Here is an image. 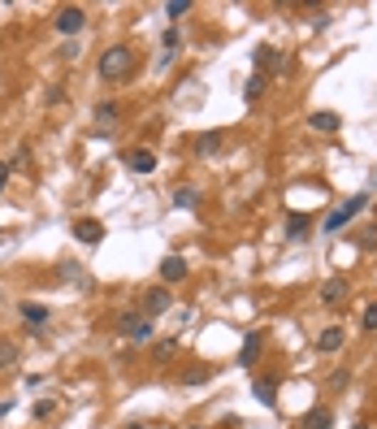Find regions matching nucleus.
I'll use <instances>...</instances> for the list:
<instances>
[{"instance_id": "7ed1b4c3", "label": "nucleus", "mask_w": 377, "mask_h": 429, "mask_svg": "<svg viewBox=\"0 0 377 429\" xmlns=\"http://www.w3.org/2000/svg\"><path fill=\"white\" fill-rule=\"evenodd\" d=\"M118 330H122L130 343H152V316H143V312H122Z\"/></svg>"}, {"instance_id": "a211bd4d", "label": "nucleus", "mask_w": 377, "mask_h": 429, "mask_svg": "<svg viewBox=\"0 0 377 429\" xmlns=\"http://www.w3.org/2000/svg\"><path fill=\"white\" fill-rule=\"evenodd\" d=\"M14 364H18V347H14L9 338H0V373L14 368Z\"/></svg>"}, {"instance_id": "f03ea898", "label": "nucleus", "mask_w": 377, "mask_h": 429, "mask_svg": "<svg viewBox=\"0 0 377 429\" xmlns=\"http://www.w3.org/2000/svg\"><path fill=\"white\" fill-rule=\"evenodd\" d=\"M364 204H368V191H356V195H351L347 204H339V208L330 212V217H326V226H321V230H326V234H339V230H343V226H347V222L356 217V212H360Z\"/></svg>"}, {"instance_id": "20e7f679", "label": "nucleus", "mask_w": 377, "mask_h": 429, "mask_svg": "<svg viewBox=\"0 0 377 429\" xmlns=\"http://www.w3.org/2000/svg\"><path fill=\"white\" fill-rule=\"evenodd\" d=\"M170 304H174L170 286H148V291H143V316H160V312H170Z\"/></svg>"}, {"instance_id": "9b49d317", "label": "nucleus", "mask_w": 377, "mask_h": 429, "mask_svg": "<svg viewBox=\"0 0 377 429\" xmlns=\"http://www.w3.org/2000/svg\"><path fill=\"white\" fill-rule=\"evenodd\" d=\"M299 429H334V412H330V408H312V412L299 420Z\"/></svg>"}, {"instance_id": "b1692460", "label": "nucleus", "mask_w": 377, "mask_h": 429, "mask_svg": "<svg viewBox=\"0 0 377 429\" xmlns=\"http://www.w3.org/2000/svg\"><path fill=\"white\" fill-rule=\"evenodd\" d=\"M243 91H247V100H256V95H260V91H264V74H252V78H247V87H243Z\"/></svg>"}, {"instance_id": "dca6fc26", "label": "nucleus", "mask_w": 377, "mask_h": 429, "mask_svg": "<svg viewBox=\"0 0 377 429\" xmlns=\"http://www.w3.org/2000/svg\"><path fill=\"white\" fill-rule=\"evenodd\" d=\"M22 321H26V326H43V321H48V308H43V304H22Z\"/></svg>"}, {"instance_id": "5701e85b", "label": "nucleus", "mask_w": 377, "mask_h": 429, "mask_svg": "<svg viewBox=\"0 0 377 429\" xmlns=\"http://www.w3.org/2000/svg\"><path fill=\"white\" fill-rule=\"evenodd\" d=\"M356 243H360L364 252H373V247H377V226H368V230H356Z\"/></svg>"}, {"instance_id": "4468645a", "label": "nucleus", "mask_w": 377, "mask_h": 429, "mask_svg": "<svg viewBox=\"0 0 377 429\" xmlns=\"http://www.w3.org/2000/svg\"><path fill=\"white\" fill-rule=\"evenodd\" d=\"M217 152H222V130H208V135L195 139V156L208 160V156H217Z\"/></svg>"}, {"instance_id": "f257e3e1", "label": "nucleus", "mask_w": 377, "mask_h": 429, "mask_svg": "<svg viewBox=\"0 0 377 429\" xmlns=\"http://www.w3.org/2000/svg\"><path fill=\"white\" fill-rule=\"evenodd\" d=\"M130 70H135V48H126V43H113V48L100 57V78H104V83H122Z\"/></svg>"}, {"instance_id": "0eeeda50", "label": "nucleus", "mask_w": 377, "mask_h": 429, "mask_svg": "<svg viewBox=\"0 0 377 429\" xmlns=\"http://www.w3.org/2000/svg\"><path fill=\"white\" fill-rule=\"evenodd\" d=\"M182 278H187V260L182 256H165V260H160V286L182 282Z\"/></svg>"}, {"instance_id": "393cba45", "label": "nucleus", "mask_w": 377, "mask_h": 429, "mask_svg": "<svg viewBox=\"0 0 377 429\" xmlns=\"http://www.w3.org/2000/svg\"><path fill=\"white\" fill-rule=\"evenodd\" d=\"M165 14H170V18H182V14H191V0H170V5H165Z\"/></svg>"}, {"instance_id": "1a4fd4ad", "label": "nucleus", "mask_w": 377, "mask_h": 429, "mask_svg": "<svg viewBox=\"0 0 377 429\" xmlns=\"http://www.w3.org/2000/svg\"><path fill=\"white\" fill-rule=\"evenodd\" d=\"M260 347H264V334H260V330H247V338H243V351H239V364H243V368H247V364H256Z\"/></svg>"}, {"instance_id": "9d476101", "label": "nucleus", "mask_w": 377, "mask_h": 429, "mask_svg": "<svg viewBox=\"0 0 377 429\" xmlns=\"http://www.w3.org/2000/svg\"><path fill=\"white\" fill-rule=\"evenodd\" d=\"M343 343H347V330H343V326H330V330H321V338H316V347L326 351V356H330V351H339Z\"/></svg>"}, {"instance_id": "4be33fe9", "label": "nucleus", "mask_w": 377, "mask_h": 429, "mask_svg": "<svg viewBox=\"0 0 377 429\" xmlns=\"http://www.w3.org/2000/svg\"><path fill=\"white\" fill-rule=\"evenodd\" d=\"M95 122H100V126H113V122H118V104H100V109H95Z\"/></svg>"}, {"instance_id": "c85d7f7f", "label": "nucleus", "mask_w": 377, "mask_h": 429, "mask_svg": "<svg viewBox=\"0 0 377 429\" xmlns=\"http://www.w3.org/2000/svg\"><path fill=\"white\" fill-rule=\"evenodd\" d=\"M9 408H14V403H0V416H5V412H9Z\"/></svg>"}, {"instance_id": "bb28decb", "label": "nucleus", "mask_w": 377, "mask_h": 429, "mask_svg": "<svg viewBox=\"0 0 377 429\" xmlns=\"http://www.w3.org/2000/svg\"><path fill=\"white\" fill-rule=\"evenodd\" d=\"M364 330H377V304L364 308Z\"/></svg>"}, {"instance_id": "412c9836", "label": "nucleus", "mask_w": 377, "mask_h": 429, "mask_svg": "<svg viewBox=\"0 0 377 429\" xmlns=\"http://www.w3.org/2000/svg\"><path fill=\"white\" fill-rule=\"evenodd\" d=\"M174 351H178V338H160V343L152 347V360H170Z\"/></svg>"}, {"instance_id": "423d86ee", "label": "nucleus", "mask_w": 377, "mask_h": 429, "mask_svg": "<svg viewBox=\"0 0 377 429\" xmlns=\"http://www.w3.org/2000/svg\"><path fill=\"white\" fill-rule=\"evenodd\" d=\"M126 170H130V174H152V170H156V156H152L148 148H130V152H126Z\"/></svg>"}, {"instance_id": "f3484780", "label": "nucleus", "mask_w": 377, "mask_h": 429, "mask_svg": "<svg viewBox=\"0 0 377 429\" xmlns=\"http://www.w3.org/2000/svg\"><path fill=\"white\" fill-rule=\"evenodd\" d=\"M286 234L291 239H304L308 234V217H304V212H291V217H286Z\"/></svg>"}, {"instance_id": "6ab92c4d", "label": "nucleus", "mask_w": 377, "mask_h": 429, "mask_svg": "<svg viewBox=\"0 0 377 429\" xmlns=\"http://www.w3.org/2000/svg\"><path fill=\"white\" fill-rule=\"evenodd\" d=\"M208 378H212V368L200 364V368H187V373H182V386H200V382H208Z\"/></svg>"}, {"instance_id": "aec40b11", "label": "nucleus", "mask_w": 377, "mask_h": 429, "mask_svg": "<svg viewBox=\"0 0 377 429\" xmlns=\"http://www.w3.org/2000/svg\"><path fill=\"white\" fill-rule=\"evenodd\" d=\"M174 204H178V208H195V204H200L195 187H178V191H174Z\"/></svg>"}, {"instance_id": "2eb2a0df", "label": "nucleus", "mask_w": 377, "mask_h": 429, "mask_svg": "<svg viewBox=\"0 0 377 429\" xmlns=\"http://www.w3.org/2000/svg\"><path fill=\"white\" fill-rule=\"evenodd\" d=\"M347 299V278H330L321 286V304H343Z\"/></svg>"}, {"instance_id": "7c9ffc66", "label": "nucleus", "mask_w": 377, "mask_h": 429, "mask_svg": "<svg viewBox=\"0 0 377 429\" xmlns=\"http://www.w3.org/2000/svg\"><path fill=\"white\" fill-rule=\"evenodd\" d=\"M130 429H148V425H130Z\"/></svg>"}, {"instance_id": "a878e982", "label": "nucleus", "mask_w": 377, "mask_h": 429, "mask_svg": "<svg viewBox=\"0 0 377 429\" xmlns=\"http://www.w3.org/2000/svg\"><path fill=\"white\" fill-rule=\"evenodd\" d=\"M160 43H165V48H170V52H178V43H182V35H178V31H174V26H170V31H165V39H160Z\"/></svg>"}, {"instance_id": "6e6552de", "label": "nucleus", "mask_w": 377, "mask_h": 429, "mask_svg": "<svg viewBox=\"0 0 377 429\" xmlns=\"http://www.w3.org/2000/svg\"><path fill=\"white\" fill-rule=\"evenodd\" d=\"M83 22H87V14H83L78 5H70V9H61V14H57V31H61V35H78V31H83Z\"/></svg>"}, {"instance_id": "cd10ccee", "label": "nucleus", "mask_w": 377, "mask_h": 429, "mask_svg": "<svg viewBox=\"0 0 377 429\" xmlns=\"http://www.w3.org/2000/svg\"><path fill=\"white\" fill-rule=\"evenodd\" d=\"M5 182H9V165L0 160V191H5Z\"/></svg>"}, {"instance_id": "39448f33", "label": "nucleus", "mask_w": 377, "mask_h": 429, "mask_svg": "<svg viewBox=\"0 0 377 429\" xmlns=\"http://www.w3.org/2000/svg\"><path fill=\"white\" fill-rule=\"evenodd\" d=\"M74 239L87 243V247H95V243L104 239V226H100L95 217H78V222H74Z\"/></svg>"}, {"instance_id": "ddd939ff", "label": "nucleus", "mask_w": 377, "mask_h": 429, "mask_svg": "<svg viewBox=\"0 0 377 429\" xmlns=\"http://www.w3.org/2000/svg\"><path fill=\"white\" fill-rule=\"evenodd\" d=\"M308 122H312V130H321V135H334V130L343 126V122H339V113H330V109H316Z\"/></svg>"}, {"instance_id": "2f4dec72", "label": "nucleus", "mask_w": 377, "mask_h": 429, "mask_svg": "<svg viewBox=\"0 0 377 429\" xmlns=\"http://www.w3.org/2000/svg\"><path fill=\"white\" fill-rule=\"evenodd\" d=\"M191 429H204V425H191Z\"/></svg>"}, {"instance_id": "f8f14e48", "label": "nucleus", "mask_w": 377, "mask_h": 429, "mask_svg": "<svg viewBox=\"0 0 377 429\" xmlns=\"http://www.w3.org/2000/svg\"><path fill=\"white\" fill-rule=\"evenodd\" d=\"M252 391H256V399H260L264 408H274V403H278V378H256Z\"/></svg>"}, {"instance_id": "c756f323", "label": "nucleus", "mask_w": 377, "mask_h": 429, "mask_svg": "<svg viewBox=\"0 0 377 429\" xmlns=\"http://www.w3.org/2000/svg\"><path fill=\"white\" fill-rule=\"evenodd\" d=\"M351 429H368V425H351Z\"/></svg>"}]
</instances>
